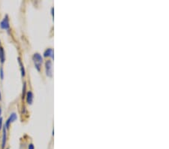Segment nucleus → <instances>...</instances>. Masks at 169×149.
<instances>
[{
  "mask_svg": "<svg viewBox=\"0 0 169 149\" xmlns=\"http://www.w3.org/2000/svg\"><path fill=\"white\" fill-rule=\"evenodd\" d=\"M33 60L34 62L35 67L37 69L39 72L41 71V67H42V65L43 63V57L39 53H36V54H33Z\"/></svg>",
  "mask_w": 169,
  "mask_h": 149,
  "instance_id": "f257e3e1",
  "label": "nucleus"
},
{
  "mask_svg": "<svg viewBox=\"0 0 169 149\" xmlns=\"http://www.w3.org/2000/svg\"><path fill=\"white\" fill-rule=\"evenodd\" d=\"M45 72H46V75L48 77L51 78L52 77V74H53V64H52V62L51 60H48L46 62H45Z\"/></svg>",
  "mask_w": 169,
  "mask_h": 149,
  "instance_id": "f03ea898",
  "label": "nucleus"
},
{
  "mask_svg": "<svg viewBox=\"0 0 169 149\" xmlns=\"http://www.w3.org/2000/svg\"><path fill=\"white\" fill-rule=\"evenodd\" d=\"M17 119V116L16 113L13 112V113L11 114L10 116H9V118H8V120L6 121L5 124V128L7 129V130L8 129H9L11 124L13 122H14Z\"/></svg>",
  "mask_w": 169,
  "mask_h": 149,
  "instance_id": "7ed1b4c3",
  "label": "nucleus"
},
{
  "mask_svg": "<svg viewBox=\"0 0 169 149\" xmlns=\"http://www.w3.org/2000/svg\"><path fill=\"white\" fill-rule=\"evenodd\" d=\"M0 27L2 30H9V29H10V24H9V19L8 15H5L4 19L1 21V23H0Z\"/></svg>",
  "mask_w": 169,
  "mask_h": 149,
  "instance_id": "20e7f679",
  "label": "nucleus"
},
{
  "mask_svg": "<svg viewBox=\"0 0 169 149\" xmlns=\"http://www.w3.org/2000/svg\"><path fill=\"white\" fill-rule=\"evenodd\" d=\"M33 94L31 90L27 91V94H26V100H27V103L29 105H32L33 103Z\"/></svg>",
  "mask_w": 169,
  "mask_h": 149,
  "instance_id": "39448f33",
  "label": "nucleus"
},
{
  "mask_svg": "<svg viewBox=\"0 0 169 149\" xmlns=\"http://www.w3.org/2000/svg\"><path fill=\"white\" fill-rule=\"evenodd\" d=\"M54 50L52 48H48L44 52V57L47 58V57H51L52 59L54 58Z\"/></svg>",
  "mask_w": 169,
  "mask_h": 149,
  "instance_id": "423d86ee",
  "label": "nucleus"
},
{
  "mask_svg": "<svg viewBox=\"0 0 169 149\" xmlns=\"http://www.w3.org/2000/svg\"><path fill=\"white\" fill-rule=\"evenodd\" d=\"M7 129L5 128V127H3V131H2V148L4 149L5 147L6 140H7V132H6Z\"/></svg>",
  "mask_w": 169,
  "mask_h": 149,
  "instance_id": "0eeeda50",
  "label": "nucleus"
},
{
  "mask_svg": "<svg viewBox=\"0 0 169 149\" xmlns=\"http://www.w3.org/2000/svg\"><path fill=\"white\" fill-rule=\"evenodd\" d=\"M17 60H18V63H19L20 66V72H21V75L22 77H24L26 74V72H25V69H24V66L23 65L22 61H21V59L20 57H17Z\"/></svg>",
  "mask_w": 169,
  "mask_h": 149,
  "instance_id": "6e6552de",
  "label": "nucleus"
},
{
  "mask_svg": "<svg viewBox=\"0 0 169 149\" xmlns=\"http://www.w3.org/2000/svg\"><path fill=\"white\" fill-rule=\"evenodd\" d=\"M0 60H1V63H3L5 60V51L3 48H0Z\"/></svg>",
  "mask_w": 169,
  "mask_h": 149,
  "instance_id": "1a4fd4ad",
  "label": "nucleus"
},
{
  "mask_svg": "<svg viewBox=\"0 0 169 149\" xmlns=\"http://www.w3.org/2000/svg\"><path fill=\"white\" fill-rule=\"evenodd\" d=\"M26 94H27V83L24 82L23 86V91H22V99L23 100L26 97Z\"/></svg>",
  "mask_w": 169,
  "mask_h": 149,
  "instance_id": "9d476101",
  "label": "nucleus"
},
{
  "mask_svg": "<svg viewBox=\"0 0 169 149\" xmlns=\"http://www.w3.org/2000/svg\"><path fill=\"white\" fill-rule=\"evenodd\" d=\"M0 78H1L2 80H3V78H4V72H3L2 68L0 69Z\"/></svg>",
  "mask_w": 169,
  "mask_h": 149,
  "instance_id": "9b49d317",
  "label": "nucleus"
},
{
  "mask_svg": "<svg viewBox=\"0 0 169 149\" xmlns=\"http://www.w3.org/2000/svg\"><path fill=\"white\" fill-rule=\"evenodd\" d=\"M28 149H35V147H34V145L33 144H30L28 146Z\"/></svg>",
  "mask_w": 169,
  "mask_h": 149,
  "instance_id": "f8f14e48",
  "label": "nucleus"
},
{
  "mask_svg": "<svg viewBox=\"0 0 169 149\" xmlns=\"http://www.w3.org/2000/svg\"><path fill=\"white\" fill-rule=\"evenodd\" d=\"M2 127V118H0V130H1Z\"/></svg>",
  "mask_w": 169,
  "mask_h": 149,
  "instance_id": "ddd939ff",
  "label": "nucleus"
},
{
  "mask_svg": "<svg viewBox=\"0 0 169 149\" xmlns=\"http://www.w3.org/2000/svg\"><path fill=\"white\" fill-rule=\"evenodd\" d=\"M51 15H52V16L54 17V8H51Z\"/></svg>",
  "mask_w": 169,
  "mask_h": 149,
  "instance_id": "4468645a",
  "label": "nucleus"
},
{
  "mask_svg": "<svg viewBox=\"0 0 169 149\" xmlns=\"http://www.w3.org/2000/svg\"><path fill=\"white\" fill-rule=\"evenodd\" d=\"M1 113H2V109L1 107H0V116H1Z\"/></svg>",
  "mask_w": 169,
  "mask_h": 149,
  "instance_id": "2eb2a0df",
  "label": "nucleus"
},
{
  "mask_svg": "<svg viewBox=\"0 0 169 149\" xmlns=\"http://www.w3.org/2000/svg\"><path fill=\"white\" fill-rule=\"evenodd\" d=\"M2 100V96H1V92H0V100Z\"/></svg>",
  "mask_w": 169,
  "mask_h": 149,
  "instance_id": "dca6fc26",
  "label": "nucleus"
},
{
  "mask_svg": "<svg viewBox=\"0 0 169 149\" xmlns=\"http://www.w3.org/2000/svg\"><path fill=\"white\" fill-rule=\"evenodd\" d=\"M0 48H1V44H0Z\"/></svg>",
  "mask_w": 169,
  "mask_h": 149,
  "instance_id": "f3484780",
  "label": "nucleus"
},
{
  "mask_svg": "<svg viewBox=\"0 0 169 149\" xmlns=\"http://www.w3.org/2000/svg\"><path fill=\"white\" fill-rule=\"evenodd\" d=\"M7 149H8V148H7Z\"/></svg>",
  "mask_w": 169,
  "mask_h": 149,
  "instance_id": "a211bd4d",
  "label": "nucleus"
}]
</instances>
